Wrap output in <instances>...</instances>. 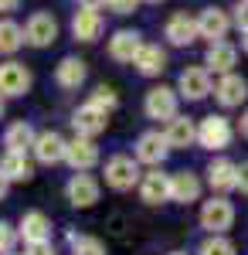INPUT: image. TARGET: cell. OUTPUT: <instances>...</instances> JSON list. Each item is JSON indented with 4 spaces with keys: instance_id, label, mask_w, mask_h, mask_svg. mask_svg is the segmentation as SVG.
Masks as SVG:
<instances>
[{
    "instance_id": "obj_1",
    "label": "cell",
    "mask_w": 248,
    "mask_h": 255,
    "mask_svg": "<svg viewBox=\"0 0 248 255\" xmlns=\"http://www.w3.org/2000/svg\"><path fill=\"white\" fill-rule=\"evenodd\" d=\"M197 139H201V146H208V150H225V146L231 143V123L225 116L201 119V126H197Z\"/></svg>"
},
{
    "instance_id": "obj_2",
    "label": "cell",
    "mask_w": 248,
    "mask_h": 255,
    "mask_svg": "<svg viewBox=\"0 0 248 255\" xmlns=\"http://www.w3.org/2000/svg\"><path fill=\"white\" fill-rule=\"evenodd\" d=\"M58 38V20L51 14H31L27 20V27H24V41L27 44H34V48H48V44H55Z\"/></svg>"
},
{
    "instance_id": "obj_3",
    "label": "cell",
    "mask_w": 248,
    "mask_h": 255,
    "mask_svg": "<svg viewBox=\"0 0 248 255\" xmlns=\"http://www.w3.org/2000/svg\"><path fill=\"white\" fill-rule=\"evenodd\" d=\"M136 180H139V167L133 157H113L106 163V184L116 191H129Z\"/></svg>"
},
{
    "instance_id": "obj_4",
    "label": "cell",
    "mask_w": 248,
    "mask_h": 255,
    "mask_svg": "<svg viewBox=\"0 0 248 255\" xmlns=\"http://www.w3.org/2000/svg\"><path fill=\"white\" fill-rule=\"evenodd\" d=\"M31 89V72L17 65V61H7V65H0V96H24Z\"/></svg>"
},
{
    "instance_id": "obj_5",
    "label": "cell",
    "mask_w": 248,
    "mask_h": 255,
    "mask_svg": "<svg viewBox=\"0 0 248 255\" xmlns=\"http://www.w3.org/2000/svg\"><path fill=\"white\" fill-rule=\"evenodd\" d=\"M72 126H75L78 136L92 139V136H99V133L106 129V113H102L99 106H92V102H85V106H78V109H75Z\"/></svg>"
},
{
    "instance_id": "obj_6",
    "label": "cell",
    "mask_w": 248,
    "mask_h": 255,
    "mask_svg": "<svg viewBox=\"0 0 248 255\" xmlns=\"http://www.w3.org/2000/svg\"><path fill=\"white\" fill-rule=\"evenodd\" d=\"M228 27H231V17L221 10V7H204L201 17H197V31H201V38H211V44H214V41H225Z\"/></svg>"
},
{
    "instance_id": "obj_7",
    "label": "cell",
    "mask_w": 248,
    "mask_h": 255,
    "mask_svg": "<svg viewBox=\"0 0 248 255\" xmlns=\"http://www.w3.org/2000/svg\"><path fill=\"white\" fill-rule=\"evenodd\" d=\"M231 221H235V208L225 197H214L201 208V225L211 228V232H225V228H231Z\"/></svg>"
},
{
    "instance_id": "obj_8",
    "label": "cell",
    "mask_w": 248,
    "mask_h": 255,
    "mask_svg": "<svg viewBox=\"0 0 248 255\" xmlns=\"http://www.w3.org/2000/svg\"><path fill=\"white\" fill-rule=\"evenodd\" d=\"M146 116L150 119H167V123L177 116V96H173V89L156 85V89L146 92Z\"/></svg>"
},
{
    "instance_id": "obj_9",
    "label": "cell",
    "mask_w": 248,
    "mask_h": 255,
    "mask_svg": "<svg viewBox=\"0 0 248 255\" xmlns=\"http://www.w3.org/2000/svg\"><path fill=\"white\" fill-rule=\"evenodd\" d=\"M167 150H170V143L163 133H143V136L136 139V160H143V163H163L167 160Z\"/></svg>"
},
{
    "instance_id": "obj_10",
    "label": "cell",
    "mask_w": 248,
    "mask_h": 255,
    "mask_svg": "<svg viewBox=\"0 0 248 255\" xmlns=\"http://www.w3.org/2000/svg\"><path fill=\"white\" fill-rule=\"evenodd\" d=\"M72 34L78 41H85V44H92L102 34V14L92 10V7H82L75 17H72Z\"/></svg>"
},
{
    "instance_id": "obj_11",
    "label": "cell",
    "mask_w": 248,
    "mask_h": 255,
    "mask_svg": "<svg viewBox=\"0 0 248 255\" xmlns=\"http://www.w3.org/2000/svg\"><path fill=\"white\" fill-rule=\"evenodd\" d=\"M163 34H167V41L177 44V48H184V44H191L194 38H201L197 20L187 17V14H173V17L167 20V27H163Z\"/></svg>"
},
{
    "instance_id": "obj_12",
    "label": "cell",
    "mask_w": 248,
    "mask_h": 255,
    "mask_svg": "<svg viewBox=\"0 0 248 255\" xmlns=\"http://www.w3.org/2000/svg\"><path fill=\"white\" fill-rule=\"evenodd\" d=\"M208 92H211V72L208 68H184L180 72V96L197 102V99H204Z\"/></svg>"
},
{
    "instance_id": "obj_13",
    "label": "cell",
    "mask_w": 248,
    "mask_h": 255,
    "mask_svg": "<svg viewBox=\"0 0 248 255\" xmlns=\"http://www.w3.org/2000/svg\"><path fill=\"white\" fill-rule=\"evenodd\" d=\"M34 157L41 160V163H58V160H65V150H68V143L58 136L55 129H48V133H38V139H34Z\"/></svg>"
},
{
    "instance_id": "obj_14",
    "label": "cell",
    "mask_w": 248,
    "mask_h": 255,
    "mask_svg": "<svg viewBox=\"0 0 248 255\" xmlns=\"http://www.w3.org/2000/svg\"><path fill=\"white\" fill-rule=\"evenodd\" d=\"M68 201H72L75 208H92L99 201V184L89 174H75L68 180Z\"/></svg>"
},
{
    "instance_id": "obj_15",
    "label": "cell",
    "mask_w": 248,
    "mask_h": 255,
    "mask_svg": "<svg viewBox=\"0 0 248 255\" xmlns=\"http://www.w3.org/2000/svg\"><path fill=\"white\" fill-rule=\"evenodd\" d=\"M214 96H218V102H221V106H242V102H245V96H248V82L242 79V75H225V79L218 82V85H214Z\"/></svg>"
},
{
    "instance_id": "obj_16",
    "label": "cell",
    "mask_w": 248,
    "mask_h": 255,
    "mask_svg": "<svg viewBox=\"0 0 248 255\" xmlns=\"http://www.w3.org/2000/svg\"><path fill=\"white\" fill-rule=\"evenodd\" d=\"M65 160H68L75 170H89V167H96L99 150H96V143H92V139L78 136V139H72V143H68V150H65Z\"/></svg>"
},
{
    "instance_id": "obj_17",
    "label": "cell",
    "mask_w": 248,
    "mask_h": 255,
    "mask_svg": "<svg viewBox=\"0 0 248 255\" xmlns=\"http://www.w3.org/2000/svg\"><path fill=\"white\" fill-rule=\"evenodd\" d=\"M139 48H143V41H139L136 31H116L113 41H109V55L116 61H136Z\"/></svg>"
},
{
    "instance_id": "obj_18",
    "label": "cell",
    "mask_w": 248,
    "mask_h": 255,
    "mask_svg": "<svg viewBox=\"0 0 248 255\" xmlns=\"http://www.w3.org/2000/svg\"><path fill=\"white\" fill-rule=\"evenodd\" d=\"M133 65L139 68V75H150L153 79V75H160V72L167 68V51H163L160 44H143Z\"/></svg>"
},
{
    "instance_id": "obj_19",
    "label": "cell",
    "mask_w": 248,
    "mask_h": 255,
    "mask_svg": "<svg viewBox=\"0 0 248 255\" xmlns=\"http://www.w3.org/2000/svg\"><path fill=\"white\" fill-rule=\"evenodd\" d=\"M208 184L214 187V191H235L238 187V167L231 163V160H214L208 170Z\"/></svg>"
},
{
    "instance_id": "obj_20",
    "label": "cell",
    "mask_w": 248,
    "mask_h": 255,
    "mask_svg": "<svg viewBox=\"0 0 248 255\" xmlns=\"http://www.w3.org/2000/svg\"><path fill=\"white\" fill-rule=\"evenodd\" d=\"M20 235H24L27 245L31 242H51V221L41 211H27V215L20 218Z\"/></svg>"
},
{
    "instance_id": "obj_21",
    "label": "cell",
    "mask_w": 248,
    "mask_h": 255,
    "mask_svg": "<svg viewBox=\"0 0 248 255\" xmlns=\"http://www.w3.org/2000/svg\"><path fill=\"white\" fill-rule=\"evenodd\" d=\"M170 197L173 201H184V204H191L201 197V180L187 170H180V174H170Z\"/></svg>"
},
{
    "instance_id": "obj_22",
    "label": "cell",
    "mask_w": 248,
    "mask_h": 255,
    "mask_svg": "<svg viewBox=\"0 0 248 255\" xmlns=\"http://www.w3.org/2000/svg\"><path fill=\"white\" fill-rule=\"evenodd\" d=\"M235 61H238V51L228 41H214L208 48V72H225L228 75L231 68H235Z\"/></svg>"
},
{
    "instance_id": "obj_23",
    "label": "cell",
    "mask_w": 248,
    "mask_h": 255,
    "mask_svg": "<svg viewBox=\"0 0 248 255\" xmlns=\"http://www.w3.org/2000/svg\"><path fill=\"white\" fill-rule=\"evenodd\" d=\"M139 194H143L146 204H160V201H167V197H170V177L146 174V177H143V184H139Z\"/></svg>"
},
{
    "instance_id": "obj_24",
    "label": "cell",
    "mask_w": 248,
    "mask_h": 255,
    "mask_svg": "<svg viewBox=\"0 0 248 255\" xmlns=\"http://www.w3.org/2000/svg\"><path fill=\"white\" fill-rule=\"evenodd\" d=\"M0 174L7 177V180H31V174H34V167H31V160L24 157V153H3V160H0Z\"/></svg>"
},
{
    "instance_id": "obj_25",
    "label": "cell",
    "mask_w": 248,
    "mask_h": 255,
    "mask_svg": "<svg viewBox=\"0 0 248 255\" xmlns=\"http://www.w3.org/2000/svg\"><path fill=\"white\" fill-rule=\"evenodd\" d=\"M163 136H167V143H170V146H180V150H184V146H191L194 139H197V129H194V123H191V119L173 116Z\"/></svg>"
},
{
    "instance_id": "obj_26",
    "label": "cell",
    "mask_w": 248,
    "mask_h": 255,
    "mask_svg": "<svg viewBox=\"0 0 248 255\" xmlns=\"http://www.w3.org/2000/svg\"><path fill=\"white\" fill-rule=\"evenodd\" d=\"M34 129L27 126V123H14L7 133H3V146L10 150V153H24L27 146H34Z\"/></svg>"
},
{
    "instance_id": "obj_27",
    "label": "cell",
    "mask_w": 248,
    "mask_h": 255,
    "mask_svg": "<svg viewBox=\"0 0 248 255\" xmlns=\"http://www.w3.org/2000/svg\"><path fill=\"white\" fill-rule=\"evenodd\" d=\"M85 82V61L78 58H65L58 65V85H65V89H78Z\"/></svg>"
},
{
    "instance_id": "obj_28",
    "label": "cell",
    "mask_w": 248,
    "mask_h": 255,
    "mask_svg": "<svg viewBox=\"0 0 248 255\" xmlns=\"http://www.w3.org/2000/svg\"><path fill=\"white\" fill-rule=\"evenodd\" d=\"M24 44V27L14 20H0V55H14Z\"/></svg>"
},
{
    "instance_id": "obj_29",
    "label": "cell",
    "mask_w": 248,
    "mask_h": 255,
    "mask_svg": "<svg viewBox=\"0 0 248 255\" xmlns=\"http://www.w3.org/2000/svg\"><path fill=\"white\" fill-rule=\"evenodd\" d=\"M68 245L75 255H106L102 242L99 238H89V235H68Z\"/></svg>"
},
{
    "instance_id": "obj_30",
    "label": "cell",
    "mask_w": 248,
    "mask_h": 255,
    "mask_svg": "<svg viewBox=\"0 0 248 255\" xmlns=\"http://www.w3.org/2000/svg\"><path fill=\"white\" fill-rule=\"evenodd\" d=\"M201 255H235V245H231L228 238L214 235V238H208V242L201 245Z\"/></svg>"
},
{
    "instance_id": "obj_31",
    "label": "cell",
    "mask_w": 248,
    "mask_h": 255,
    "mask_svg": "<svg viewBox=\"0 0 248 255\" xmlns=\"http://www.w3.org/2000/svg\"><path fill=\"white\" fill-rule=\"evenodd\" d=\"M92 106H99L102 113H109V109L119 106V99H116V92L109 89V85H99L96 92H92Z\"/></svg>"
},
{
    "instance_id": "obj_32",
    "label": "cell",
    "mask_w": 248,
    "mask_h": 255,
    "mask_svg": "<svg viewBox=\"0 0 248 255\" xmlns=\"http://www.w3.org/2000/svg\"><path fill=\"white\" fill-rule=\"evenodd\" d=\"M10 249H14V228L0 221V255H10Z\"/></svg>"
},
{
    "instance_id": "obj_33",
    "label": "cell",
    "mask_w": 248,
    "mask_h": 255,
    "mask_svg": "<svg viewBox=\"0 0 248 255\" xmlns=\"http://www.w3.org/2000/svg\"><path fill=\"white\" fill-rule=\"evenodd\" d=\"M106 7L113 14H133L136 7H139V0H106Z\"/></svg>"
},
{
    "instance_id": "obj_34",
    "label": "cell",
    "mask_w": 248,
    "mask_h": 255,
    "mask_svg": "<svg viewBox=\"0 0 248 255\" xmlns=\"http://www.w3.org/2000/svg\"><path fill=\"white\" fill-rule=\"evenodd\" d=\"M235 24H238V27L248 34V0H242V3L235 7Z\"/></svg>"
},
{
    "instance_id": "obj_35",
    "label": "cell",
    "mask_w": 248,
    "mask_h": 255,
    "mask_svg": "<svg viewBox=\"0 0 248 255\" xmlns=\"http://www.w3.org/2000/svg\"><path fill=\"white\" fill-rule=\"evenodd\" d=\"M27 255H55V249H51V242H31Z\"/></svg>"
},
{
    "instance_id": "obj_36",
    "label": "cell",
    "mask_w": 248,
    "mask_h": 255,
    "mask_svg": "<svg viewBox=\"0 0 248 255\" xmlns=\"http://www.w3.org/2000/svg\"><path fill=\"white\" fill-rule=\"evenodd\" d=\"M238 187H242V194H248V160L238 167Z\"/></svg>"
},
{
    "instance_id": "obj_37",
    "label": "cell",
    "mask_w": 248,
    "mask_h": 255,
    "mask_svg": "<svg viewBox=\"0 0 248 255\" xmlns=\"http://www.w3.org/2000/svg\"><path fill=\"white\" fill-rule=\"evenodd\" d=\"M17 7H20V0H0V14H10Z\"/></svg>"
},
{
    "instance_id": "obj_38",
    "label": "cell",
    "mask_w": 248,
    "mask_h": 255,
    "mask_svg": "<svg viewBox=\"0 0 248 255\" xmlns=\"http://www.w3.org/2000/svg\"><path fill=\"white\" fill-rule=\"evenodd\" d=\"M82 7H92V10H99V7H106V0H78Z\"/></svg>"
},
{
    "instance_id": "obj_39",
    "label": "cell",
    "mask_w": 248,
    "mask_h": 255,
    "mask_svg": "<svg viewBox=\"0 0 248 255\" xmlns=\"http://www.w3.org/2000/svg\"><path fill=\"white\" fill-rule=\"evenodd\" d=\"M7 184H10V180H7V177L0 174V201H3V197H7Z\"/></svg>"
},
{
    "instance_id": "obj_40",
    "label": "cell",
    "mask_w": 248,
    "mask_h": 255,
    "mask_svg": "<svg viewBox=\"0 0 248 255\" xmlns=\"http://www.w3.org/2000/svg\"><path fill=\"white\" fill-rule=\"evenodd\" d=\"M242 133H245V136H248V113H245V116H242Z\"/></svg>"
},
{
    "instance_id": "obj_41",
    "label": "cell",
    "mask_w": 248,
    "mask_h": 255,
    "mask_svg": "<svg viewBox=\"0 0 248 255\" xmlns=\"http://www.w3.org/2000/svg\"><path fill=\"white\" fill-rule=\"evenodd\" d=\"M0 116H3V99H0Z\"/></svg>"
},
{
    "instance_id": "obj_42",
    "label": "cell",
    "mask_w": 248,
    "mask_h": 255,
    "mask_svg": "<svg viewBox=\"0 0 248 255\" xmlns=\"http://www.w3.org/2000/svg\"><path fill=\"white\" fill-rule=\"evenodd\" d=\"M143 3H160V0H143Z\"/></svg>"
},
{
    "instance_id": "obj_43",
    "label": "cell",
    "mask_w": 248,
    "mask_h": 255,
    "mask_svg": "<svg viewBox=\"0 0 248 255\" xmlns=\"http://www.w3.org/2000/svg\"><path fill=\"white\" fill-rule=\"evenodd\" d=\"M245 51H248V34H245Z\"/></svg>"
},
{
    "instance_id": "obj_44",
    "label": "cell",
    "mask_w": 248,
    "mask_h": 255,
    "mask_svg": "<svg viewBox=\"0 0 248 255\" xmlns=\"http://www.w3.org/2000/svg\"><path fill=\"white\" fill-rule=\"evenodd\" d=\"M173 255H180V252H173Z\"/></svg>"
}]
</instances>
